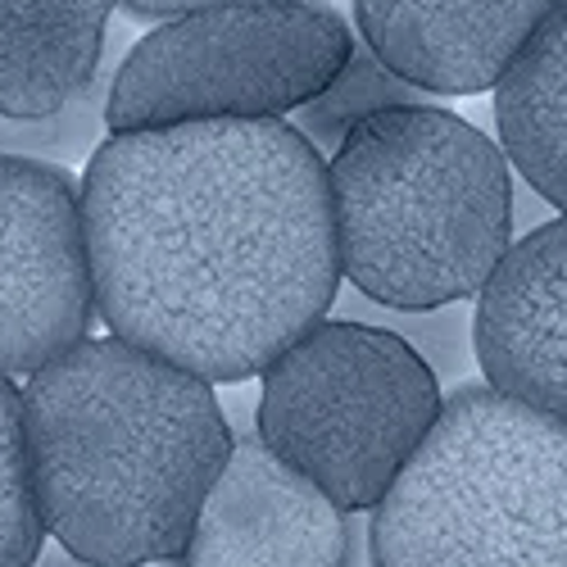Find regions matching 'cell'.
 <instances>
[{
    "label": "cell",
    "instance_id": "cell-11",
    "mask_svg": "<svg viewBox=\"0 0 567 567\" xmlns=\"http://www.w3.org/2000/svg\"><path fill=\"white\" fill-rule=\"evenodd\" d=\"M118 0H0V114L45 118L105 60Z\"/></svg>",
    "mask_w": 567,
    "mask_h": 567
},
{
    "label": "cell",
    "instance_id": "cell-5",
    "mask_svg": "<svg viewBox=\"0 0 567 567\" xmlns=\"http://www.w3.org/2000/svg\"><path fill=\"white\" fill-rule=\"evenodd\" d=\"M441 382L400 337L318 318L259 372L264 445L346 513L377 508L441 413Z\"/></svg>",
    "mask_w": 567,
    "mask_h": 567
},
{
    "label": "cell",
    "instance_id": "cell-8",
    "mask_svg": "<svg viewBox=\"0 0 567 567\" xmlns=\"http://www.w3.org/2000/svg\"><path fill=\"white\" fill-rule=\"evenodd\" d=\"M363 549L354 513L281 463L259 427H231L192 536L159 567H363Z\"/></svg>",
    "mask_w": 567,
    "mask_h": 567
},
{
    "label": "cell",
    "instance_id": "cell-3",
    "mask_svg": "<svg viewBox=\"0 0 567 567\" xmlns=\"http://www.w3.org/2000/svg\"><path fill=\"white\" fill-rule=\"evenodd\" d=\"M327 186L341 277L395 309L477 300L513 246L504 146L441 105L363 118L332 151Z\"/></svg>",
    "mask_w": 567,
    "mask_h": 567
},
{
    "label": "cell",
    "instance_id": "cell-13",
    "mask_svg": "<svg viewBox=\"0 0 567 567\" xmlns=\"http://www.w3.org/2000/svg\"><path fill=\"white\" fill-rule=\"evenodd\" d=\"M132 45V28L127 23H110V41H105V60L91 78V86L82 91L78 101H69L64 110L45 114V118H10L0 114V155H14V159H45V164H78L91 159V151L101 146V132L105 127V105H110V86L114 73Z\"/></svg>",
    "mask_w": 567,
    "mask_h": 567
},
{
    "label": "cell",
    "instance_id": "cell-15",
    "mask_svg": "<svg viewBox=\"0 0 567 567\" xmlns=\"http://www.w3.org/2000/svg\"><path fill=\"white\" fill-rule=\"evenodd\" d=\"M332 318H350L377 332L400 337L422 363L432 368V377L441 386H463L472 382V368H477V346H472V309L467 300L454 305H436V309H395L382 305L363 291H337L332 300Z\"/></svg>",
    "mask_w": 567,
    "mask_h": 567
},
{
    "label": "cell",
    "instance_id": "cell-9",
    "mask_svg": "<svg viewBox=\"0 0 567 567\" xmlns=\"http://www.w3.org/2000/svg\"><path fill=\"white\" fill-rule=\"evenodd\" d=\"M482 382L567 422V214L517 236L472 309Z\"/></svg>",
    "mask_w": 567,
    "mask_h": 567
},
{
    "label": "cell",
    "instance_id": "cell-6",
    "mask_svg": "<svg viewBox=\"0 0 567 567\" xmlns=\"http://www.w3.org/2000/svg\"><path fill=\"white\" fill-rule=\"evenodd\" d=\"M354 41L332 0H223L173 14L127 45L105 127L291 118L341 73Z\"/></svg>",
    "mask_w": 567,
    "mask_h": 567
},
{
    "label": "cell",
    "instance_id": "cell-12",
    "mask_svg": "<svg viewBox=\"0 0 567 567\" xmlns=\"http://www.w3.org/2000/svg\"><path fill=\"white\" fill-rule=\"evenodd\" d=\"M495 123L517 177L567 214V0L495 82Z\"/></svg>",
    "mask_w": 567,
    "mask_h": 567
},
{
    "label": "cell",
    "instance_id": "cell-14",
    "mask_svg": "<svg viewBox=\"0 0 567 567\" xmlns=\"http://www.w3.org/2000/svg\"><path fill=\"white\" fill-rule=\"evenodd\" d=\"M395 105H432V101H427V91H417L400 73H391L363 41H354V51L341 64V73L327 82L309 105H300L291 114V127L318 155H332L363 118L395 110Z\"/></svg>",
    "mask_w": 567,
    "mask_h": 567
},
{
    "label": "cell",
    "instance_id": "cell-1",
    "mask_svg": "<svg viewBox=\"0 0 567 567\" xmlns=\"http://www.w3.org/2000/svg\"><path fill=\"white\" fill-rule=\"evenodd\" d=\"M82 231L110 332L209 386L259 377L341 291L327 164L291 118L110 132Z\"/></svg>",
    "mask_w": 567,
    "mask_h": 567
},
{
    "label": "cell",
    "instance_id": "cell-18",
    "mask_svg": "<svg viewBox=\"0 0 567 567\" xmlns=\"http://www.w3.org/2000/svg\"><path fill=\"white\" fill-rule=\"evenodd\" d=\"M32 567H96V563H86V558H78V554H69V549L60 545V549H41Z\"/></svg>",
    "mask_w": 567,
    "mask_h": 567
},
{
    "label": "cell",
    "instance_id": "cell-4",
    "mask_svg": "<svg viewBox=\"0 0 567 567\" xmlns=\"http://www.w3.org/2000/svg\"><path fill=\"white\" fill-rule=\"evenodd\" d=\"M372 567H567V422L463 382L372 508Z\"/></svg>",
    "mask_w": 567,
    "mask_h": 567
},
{
    "label": "cell",
    "instance_id": "cell-7",
    "mask_svg": "<svg viewBox=\"0 0 567 567\" xmlns=\"http://www.w3.org/2000/svg\"><path fill=\"white\" fill-rule=\"evenodd\" d=\"M96 318L82 182L64 164L0 155V377H32Z\"/></svg>",
    "mask_w": 567,
    "mask_h": 567
},
{
    "label": "cell",
    "instance_id": "cell-2",
    "mask_svg": "<svg viewBox=\"0 0 567 567\" xmlns=\"http://www.w3.org/2000/svg\"><path fill=\"white\" fill-rule=\"evenodd\" d=\"M23 432L45 532L96 567L182 554L231 450L205 377L118 337H86L32 372Z\"/></svg>",
    "mask_w": 567,
    "mask_h": 567
},
{
    "label": "cell",
    "instance_id": "cell-17",
    "mask_svg": "<svg viewBox=\"0 0 567 567\" xmlns=\"http://www.w3.org/2000/svg\"><path fill=\"white\" fill-rule=\"evenodd\" d=\"M118 6L136 19H173V14H192L205 6H223V0H118Z\"/></svg>",
    "mask_w": 567,
    "mask_h": 567
},
{
    "label": "cell",
    "instance_id": "cell-10",
    "mask_svg": "<svg viewBox=\"0 0 567 567\" xmlns=\"http://www.w3.org/2000/svg\"><path fill=\"white\" fill-rule=\"evenodd\" d=\"M558 0H354L359 41L417 91L477 96Z\"/></svg>",
    "mask_w": 567,
    "mask_h": 567
},
{
    "label": "cell",
    "instance_id": "cell-16",
    "mask_svg": "<svg viewBox=\"0 0 567 567\" xmlns=\"http://www.w3.org/2000/svg\"><path fill=\"white\" fill-rule=\"evenodd\" d=\"M45 545L32 458L23 432V391L0 377V567H32Z\"/></svg>",
    "mask_w": 567,
    "mask_h": 567
}]
</instances>
